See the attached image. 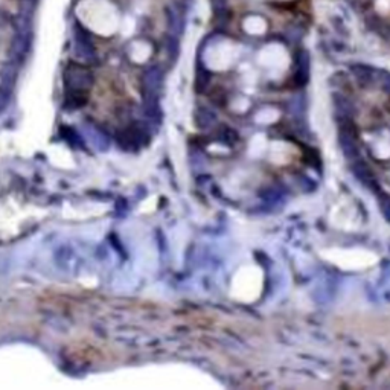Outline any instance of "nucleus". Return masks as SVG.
Listing matches in <instances>:
<instances>
[{"label":"nucleus","instance_id":"obj_2","mask_svg":"<svg viewBox=\"0 0 390 390\" xmlns=\"http://www.w3.org/2000/svg\"><path fill=\"white\" fill-rule=\"evenodd\" d=\"M244 28L249 34H262L265 31V22L258 16H252L244 22Z\"/></svg>","mask_w":390,"mask_h":390},{"label":"nucleus","instance_id":"obj_1","mask_svg":"<svg viewBox=\"0 0 390 390\" xmlns=\"http://www.w3.org/2000/svg\"><path fill=\"white\" fill-rule=\"evenodd\" d=\"M259 60H261V64H264V66L282 67V66H285L288 57H287V53H285L284 47L277 46V44H270V46H267V47L261 52Z\"/></svg>","mask_w":390,"mask_h":390}]
</instances>
